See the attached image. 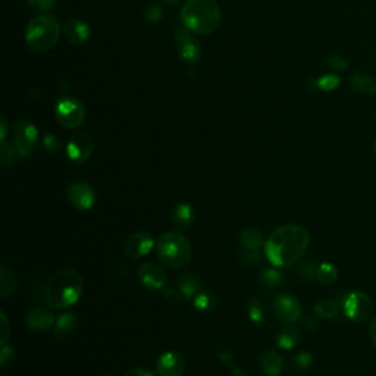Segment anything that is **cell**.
I'll return each instance as SVG.
<instances>
[{
  "label": "cell",
  "instance_id": "obj_22",
  "mask_svg": "<svg viewBox=\"0 0 376 376\" xmlns=\"http://www.w3.org/2000/svg\"><path fill=\"white\" fill-rule=\"evenodd\" d=\"M75 326H77V316H75V314L72 312L62 313L55 322L53 334H55V337L57 339L66 338L69 334H72V331L75 330Z\"/></svg>",
  "mask_w": 376,
  "mask_h": 376
},
{
  "label": "cell",
  "instance_id": "obj_30",
  "mask_svg": "<svg viewBox=\"0 0 376 376\" xmlns=\"http://www.w3.org/2000/svg\"><path fill=\"white\" fill-rule=\"evenodd\" d=\"M260 283L268 288L278 287L284 283V275L280 271H276L275 268H266L262 271Z\"/></svg>",
  "mask_w": 376,
  "mask_h": 376
},
{
  "label": "cell",
  "instance_id": "obj_10",
  "mask_svg": "<svg viewBox=\"0 0 376 376\" xmlns=\"http://www.w3.org/2000/svg\"><path fill=\"white\" fill-rule=\"evenodd\" d=\"M94 152V140L87 131H77L66 144V154L72 162H87Z\"/></svg>",
  "mask_w": 376,
  "mask_h": 376
},
{
  "label": "cell",
  "instance_id": "obj_21",
  "mask_svg": "<svg viewBox=\"0 0 376 376\" xmlns=\"http://www.w3.org/2000/svg\"><path fill=\"white\" fill-rule=\"evenodd\" d=\"M240 242H241L242 250H246V251H260L262 246H265L262 233L254 228L242 229L240 234Z\"/></svg>",
  "mask_w": 376,
  "mask_h": 376
},
{
  "label": "cell",
  "instance_id": "obj_17",
  "mask_svg": "<svg viewBox=\"0 0 376 376\" xmlns=\"http://www.w3.org/2000/svg\"><path fill=\"white\" fill-rule=\"evenodd\" d=\"M64 34L69 43L74 46H82L89 42L91 30L87 22L81 19H69L64 26Z\"/></svg>",
  "mask_w": 376,
  "mask_h": 376
},
{
  "label": "cell",
  "instance_id": "obj_43",
  "mask_svg": "<svg viewBox=\"0 0 376 376\" xmlns=\"http://www.w3.org/2000/svg\"><path fill=\"white\" fill-rule=\"evenodd\" d=\"M369 337L372 344L376 347V314L370 319V325H369Z\"/></svg>",
  "mask_w": 376,
  "mask_h": 376
},
{
  "label": "cell",
  "instance_id": "obj_40",
  "mask_svg": "<svg viewBox=\"0 0 376 376\" xmlns=\"http://www.w3.org/2000/svg\"><path fill=\"white\" fill-rule=\"evenodd\" d=\"M12 357H14V350H12V347L9 344L2 346V350H0V365L5 366L9 360H12Z\"/></svg>",
  "mask_w": 376,
  "mask_h": 376
},
{
  "label": "cell",
  "instance_id": "obj_24",
  "mask_svg": "<svg viewBox=\"0 0 376 376\" xmlns=\"http://www.w3.org/2000/svg\"><path fill=\"white\" fill-rule=\"evenodd\" d=\"M202 283L194 275H183L178 280V289L184 298H194L200 291Z\"/></svg>",
  "mask_w": 376,
  "mask_h": 376
},
{
  "label": "cell",
  "instance_id": "obj_45",
  "mask_svg": "<svg viewBox=\"0 0 376 376\" xmlns=\"http://www.w3.org/2000/svg\"><path fill=\"white\" fill-rule=\"evenodd\" d=\"M165 2H166V3H178L179 0H165Z\"/></svg>",
  "mask_w": 376,
  "mask_h": 376
},
{
  "label": "cell",
  "instance_id": "obj_42",
  "mask_svg": "<svg viewBox=\"0 0 376 376\" xmlns=\"http://www.w3.org/2000/svg\"><path fill=\"white\" fill-rule=\"evenodd\" d=\"M124 376H156V375L147 369H131Z\"/></svg>",
  "mask_w": 376,
  "mask_h": 376
},
{
  "label": "cell",
  "instance_id": "obj_1",
  "mask_svg": "<svg viewBox=\"0 0 376 376\" xmlns=\"http://www.w3.org/2000/svg\"><path fill=\"white\" fill-rule=\"evenodd\" d=\"M309 242L310 234L303 226L296 224L278 226L265 241L263 247L266 259L275 268H289L303 259L307 251Z\"/></svg>",
  "mask_w": 376,
  "mask_h": 376
},
{
  "label": "cell",
  "instance_id": "obj_25",
  "mask_svg": "<svg viewBox=\"0 0 376 376\" xmlns=\"http://www.w3.org/2000/svg\"><path fill=\"white\" fill-rule=\"evenodd\" d=\"M217 305V298L211 291H199L193 298V306L199 312H213Z\"/></svg>",
  "mask_w": 376,
  "mask_h": 376
},
{
  "label": "cell",
  "instance_id": "obj_29",
  "mask_svg": "<svg viewBox=\"0 0 376 376\" xmlns=\"http://www.w3.org/2000/svg\"><path fill=\"white\" fill-rule=\"evenodd\" d=\"M247 314L253 323L262 325L266 321V309L263 303L259 298H251L247 306Z\"/></svg>",
  "mask_w": 376,
  "mask_h": 376
},
{
  "label": "cell",
  "instance_id": "obj_35",
  "mask_svg": "<svg viewBox=\"0 0 376 376\" xmlns=\"http://www.w3.org/2000/svg\"><path fill=\"white\" fill-rule=\"evenodd\" d=\"M162 17H163V9L161 5H157V3L149 5L144 10V18L152 24L159 22L162 19Z\"/></svg>",
  "mask_w": 376,
  "mask_h": 376
},
{
  "label": "cell",
  "instance_id": "obj_12",
  "mask_svg": "<svg viewBox=\"0 0 376 376\" xmlns=\"http://www.w3.org/2000/svg\"><path fill=\"white\" fill-rule=\"evenodd\" d=\"M68 200L77 211L87 212L96 203V191L84 181H75L68 187Z\"/></svg>",
  "mask_w": 376,
  "mask_h": 376
},
{
  "label": "cell",
  "instance_id": "obj_2",
  "mask_svg": "<svg viewBox=\"0 0 376 376\" xmlns=\"http://www.w3.org/2000/svg\"><path fill=\"white\" fill-rule=\"evenodd\" d=\"M84 289L82 276L74 269H60L55 272L46 284L44 298L52 309L65 310L74 306Z\"/></svg>",
  "mask_w": 376,
  "mask_h": 376
},
{
  "label": "cell",
  "instance_id": "obj_13",
  "mask_svg": "<svg viewBox=\"0 0 376 376\" xmlns=\"http://www.w3.org/2000/svg\"><path fill=\"white\" fill-rule=\"evenodd\" d=\"M138 281L141 283V285L147 289L152 291H159L162 288H165L166 283H168V275L165 272V269L162 268L161 265L156 263H144L140 266V269L137 272Z\"/></svg>",
  "mask_w": 376,
  "mask_h": 376
},
{
  "label": "cell",
  "instance_id": "obj_6",
  "mask_svg": "<svg viewBox=\"0 0 376 376\" xmlns=\"http://www.w3.org/2000/svg\"><path fill=\"white\" fill-rule=\"evenodd\" d=\"M55 116L57 124L66 129H77L86 123V107L77 97L62 94L55 106Z\"/></svg>",
  "mask_w": 376,
  "mask_h": 376
},
{
  "label": "cell",
  "instance_id": "obj_26",
  "mask_svg": "<svg viewBox=\"0 0 376 376\" xmlns=\"http://www.w3.org/2000/svg\"><path fill=\"white\" fill-rule=\"evenodd\" d=\"M17 289V278L14 272L2 268L0 269V297L8 298L15 293Z\"/></svg>",
  "mask_w": 376,
  "mask_h": 376
},
{
  "label": "cell",
  "instance_id": "obj_19",
  "mask_svg": "<svg viewBox=\"0 0 376 376\" xmlns=\"http://www.w3.org/2000/svg\"><path fill=\"white\" fill-rule=\"evenodd\" d=\"M350 87L355 93L373 96L376 94V78L363 72H356L350 77Z\"/></svg>",
  "mask_w": 376,
  "mask_h": 376
},
{
  "label": "cell",
  "instance_id": "obj_16",
  "mask_svg": "<svg viewBox=\"0 0 376 376\" xmlns=\"http://www.w3.org/2000/svg\"><path fill=\"white\" fill-rule=\"evenodd\" d=\"M55 322H56L55 313L46 307L31 309L26 314V323L28 326V330L34 332H43L51 328V326H55Z\"/></svg>",
  "mask_w": 376,
  "mask_h": 376
},
{
  "label": "cell",
  "instance_id": "obj_18",
  "mask_svg": "<svg viewBox=\"0 0 376 376\" xmlns=\"http://www.w3.org/2000/svg\"><path fill=\"white\" fill-rule=\"evenodd\" d=\"M171 220L174 226L177 228V231H187L193 225L194 220H196V211H194L190 203H179L174 208Z\"/></svg>",
  "mask_w": 376,
  "mask_h": 376
},
{
  "label": "cell",
  "instance_id": "obj_9",
  "mask_svg": "<svg viewBox=\"0 0 376 376\" xmlns=\"http://www.w3.org/2000/svg\"><path fill=\"white\" fill-rule=\"evenodd\" d=\"M175 44L177 52L187 65H196L202 59V46L196 39L194 33L187 30L186 27H178L175 30Z\"/></svg>",
  "mask_w": 376,
  "mask_h": 376
},
{
  "label": "cell",
  "instance_id": "obj_23",
  "mask_svg": "<svg viewBox=\"0 0 376 376\" xmlns=\"http://www.w3.org/2000/svg\"><path fill=\"white\" fill-rule=\"evenodd\" d=\"M300 330L297 326H287L276 337V346L281 350H293L300 341Z\"/></svg>",
  "mask_w": 376,
  "mask_h": 376
},
{
  "label": "cell",
  "instance_id": "obj_14",
  "mask_svg": "<svg viewBox=\"0 0 376 376\" xmlns=\"http://www.w3.org/2000/svg\"><path fill=\"white\" fill-rule=\"evenodd\" d=\"M154 246H156L154 238L149 233L140 231V233L132 234L131 237L127 238L125 244H124V250L129 258L141 259L144 256H147Z\"/></svg>",
  "mask_w": 376,
  "mask_h": 376
},
{
  "label": "cell",
  "instance_id": "obj_38",
  "mask_svg": "<svg viewBox=\"0 0 376 376\" xmlns=\"http://www.w3.org/2000/svg\"><path fill=\"white\" fill-rule=\"evenodd\" d=\"M28 3L31 8L40 12H48L55 8L56 0H28Z\"/></svg>",
  "mask_w": 376,
  "mask_h": 376
},
{
  "label": "cell",
  "instance_id": "obj_44",
  "mask_svg": "<svg viewBox=\"0 0 376 376\" xmlns=\"http://www.w3.org/2000/svg\"><path fill=\"white\" fill-rule=\"evenodd\" d=\"M305 326H306V328H307L309 331H316V328H318V325L314 323L313 321H310V319L305 321Z\"/></svg>",
  "mask_w": 376,
  "mask_h": 376
},
{
  "label": "cell",
  "instance_id": "obj_3",
  "mask_svg": "<svg viewBox=\"0 0 376 376\" xmlns=\"http://www.w3.org/2000/svg\"><path fill=\"white\" fill-rule=\"evenodd\" d=\"M221 19V8L216 0H187L181 9L183 27L194 34H212L220 27Z\"/></svg>",
  "mask_w": 376,
  "mask_h": 376
},
{
  "label": "cell",
  "instance_id": "obj_27",
  "mask_svg": "<svg viewBox=\"0 0 376 376\" xmlns=\"http://www.w3.org/2000/svg\"><path fill=\"white\" fill-rule=\"evenodd\" d=\"M313 312L322 319H332L339 312V305L334 300H321L314 305Z\"/></svg>",
  "mask_w": 376,
  "mask_h": 376
},
{
  "label": "cell",
  "instance_id": "obj_36",
  "mask_svg": "<svg viewBox=\"0 0 376 376\" xmlns=\"http://www.w3.org/2000/svg\"><path fill=\"white\" fill-rule=\"evenodd\" d=\"M325 66L330 68L334 72H339V71H344L348 68V62L346 59L339 57V56H330V57H326V60H325Z\"/></svg>",
  "mask_w": 376,
  "mask_h": 376
},
{
  "label": "cell",
  "instance_id": "obj_34",
  "mask_svg": "<svg viewBox=\"0 0 376 376\" xmlns=\"http://www.w3.org/2000/svg\"><path fill=\"white\" fill-rule=\"evenodd\" d=\"M312 363H313V356L309 353V351H301V353L296 355L293 359V366L298 372H305L306 369H309Z\"/></svg>",
  "mask_w": 376,
  "mask_h": 376
},
{
  "label": "cell",
  "instance_id": "obj_41",
  "mask_svg": "<svg viewBox=\"0 0 376 376\" xmlns=\"http://www.w3.org/2000/svg\"><path fill=\"white\" fill-rule=\"evenodd\" d=\"M8 137V123L5 116H0V141L5 143Z\"/></svg>",
  "mask_w": 376,
  "mask_h": 376
},
{
  "label": "cell",
  "instance_id": "obj_46",
  "mask_svg": "<svg viewBox=\"0 0 376 376\" xmlns=\"http://www.w3.org/2000/svg\"><path fill=\"white\" fill-rule=\"evenodd\" d=\"M373 145H375V152H376V137H375V141H373Z\"/></svg>",
  "mask_w": 376,
  "mask_h": 376
},
{
  "label": "cell",
  "instance_id": "obj_5",
  "mask_svg": "<svg viewBox=\"0 0 376 376\" xmlns=\"http://www.w3.org/2000/svg\"><path fill=\"white\" fill-rule=\"evenodd\" d=\"M156 253L161 262L169 268H184L191 259L188 238L179 231H169L156 240Z\"/></svg>",
  "mask_w": 376,
  "mask_h": 376
},
{
  "label": "cell",
  "instance_id": "obj_20",
  "mask_svg": "<svg viewBox=\"0 0 376 376\" xmlns=\"http://www.w3.org/2000/svg\"><path fill=\"white\" fill-rule=\"evenodd\" d=\"M260 368L266 376H280L284 368L283 357L276 351H265L260 356Z\"/></svg>",
  "mask_w": 376,
  "mask_h": 376
},
{
  "label": "cell",
  "instance_id": "obj_4",
  "mask_svg": "<svg viewBox=\"0 0 376 376\" xmlns=\"http://www.w3.org/2000/svg\"><path fill=\"white\" fill-rule=\"evenodd\" d=\"M60 37L59 21L48 15L40 14L34 17L26 28V44L33 52H48L56 46Z\"/></svg>",
  "mask_w": 376,
  "mask_h": 376
},
{
  "label": "cell",
  "instance_id": "obj_28",
  "mask_svg": "<svg viewBox=\"0 0 376 376\" xmlns=\"http://www.w3.org/2000/svg\"><path fill=\"white\" fill-rule=\"evenodd\" d=\"M338 278V271L335 266L330 262H323L318 266L316 281L322 285H332Z\"/></svg>",
  "mask_w": 376,
  "mask_h": 376
},
{
  "label": "cell",
  "instance_id": "obj_8",
  "mask_svg": "<svg viewBox=\"0 0 376 376\" xmlns=\"http://www.w3.org/2000/svg\"><path fill=\"white\" fill-rule=\"evenodd\" d=\"M14 147L19 159L31 156L35 144L39 141V129L28 120L19 119L14 124Z\"/></svg>",
  "mask_w": 376,
  "mask_h": 376
},
{
  "label": "cell",
  "instance_id": "obj_33",
  "mask_svg": "<svg viewBox=\"0 0 376 376\" xmlns=\"http://www.w3.org/2000/svg\"><path fill=\"white\" fill-rule=\"evenodd\" d=\"M339 82H341V80H339L338 75H335V74H325V75H322L316 81V86L322 91H334L339 86Z\"/></svg>",
  "mask_w": 376,
  "mask_h": 376
},
{
  "label": "cell",
  "instance_id": "obj_15",
  "mask_svg": "<svg viewBox=\"0 0 376 376\" xmlns=\"http://www.w3.org/2000/svg\"><path fill=\"white\" fill-rule=\"evenodd\" d=\"M156 372L159 376H183L186 372V361L183 356L175 351H166L156 360Z\"/></svg>",
  "mask_w": 376,
  "mask_h": 376
},
{
  "label": "cell",
  "instance_id": "obj_7",
  "mask_svg": "<svg viewBox=\"0 0 376 376\" xmlns=\"http://www.w3.org/2000/svg\"><path fill=\"white\" fill-rule=\"evenodd\" d=\"M343 312L350 321L366 322L373 314V303L361 291H350L343 300Z\"/></svg>",
  "mask_w": 376,
  "mask_h": 376
},
{
  "label": "cell",
  "instance_id": "obj_47",
  "mask_svg": "<svg viewBox=\"0 0 376 376\" xmlns=\"http://www.w3.org/2000/svg\"><path fill=\"white\" fill-rule=\"evenodd\" d=\"M103 376H112V375H103Z\"/></svg>",
  "mask_w": 376,
  "mask_h": 376
},
{
  "label": "cell",
  "instance_id": "obj_31",
  "mask_svg": "<svg viewBox=\"0 0 376 376\" xmlns=\"http://www.w3.org/2000/svg\"><path fill=\"white\" fill-rule=\"evenodd\" d=\"M15 156H18V154H17V150H15L14 145L8 144L6 141L2 143V147H0V163H2V166L6 169L14 166Z\"/></svg>",
  "mask_w": 376,
  "mask_h": 376
},
{
  "label": "cell",
  "instance_id": "obj_11",
  "mask_svg": "<svg viewBox=\"0 0 376 376\" xmlns=\"http://www.w3.org/2000/svg\"><path fill=\"white\" fill-rule=\"evenodd\" d=\"M272 310L275 318L285 325L296 323L301 318L300 303L289 294H278L272 301Z\"/></svg>",
  "mask_w": 376,
  "mask_h": 376
},
{
  "label": "cell",
  "instance_id": "obj_37",
  "mask_svg": "<svg viewBox=\"0 0 376 376\" xmlns=\"http://www.w3.org/2000/svg\"><path fill=\"white\" fill-rule=\"evenodd\" d=\"M0 318H2V323H0V344L5 346L9 343L10 338V323L5 312L0 313Z\"/></svg>",
  "mask_w": 376,
  "mask_h": 376
},
{
  "label": "cell",
  "instance_id": "obj_39",
  "mask_svg": "<svg viewBox=\"0 0 376 376\" xmlns=\"http://www.w3.org/2000/svg\"><path fill=\"white\" fill-rule=\"evenodd\" d=\"M43 147L47 152H57L60 149V140L55 134H47L43 138Z\"/></svg>",
  "mask_w": 376,
  "mask_h": 376
},
{
  "label": "cell",
  "instance_id": "obj_32",
  "mask_svg": "<svg viewBox=\"0 0 376 376\" xmlns=\"http://www.w3.org/2000/svg\"><path fill=\"white\" fill-rule=\"evenodd\" d=\"M316 271H318V266H316V263H314V260L307 259L306 262L300 263L297 274H298V276L303 278V280L310 281V280H316Z\"/></svg>",
  "mask_w": 376,
  "mask_h": 376
}]
</instances>
